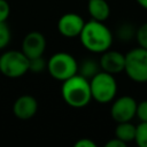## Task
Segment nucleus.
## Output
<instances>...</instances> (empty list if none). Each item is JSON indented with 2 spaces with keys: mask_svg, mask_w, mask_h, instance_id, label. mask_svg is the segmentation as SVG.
Returning <instances> with one entry per match:
<instances>
[{
  "mask_svg": "<svg viewBox=\"0 0 147 147\" xmlns=\"http://www.w3.org/2000/svg\"><path fill=\"white\" fill-rule=\"evenodd\" d=\"M78 38L85 49L95 54H101L109 49L114 40L113 33L105 22L95 20L85 22Z\"/></svg>",
  "mask_w": 147,
  "mask_h": 147,
  "instance_id": "obj_1",
  "label": "nucleus"
},
{
  "mask_svg": "<svg viewBox=\"0 0 147 147\" xmlns=\"http://www.w3.org/2000/svg\"><path fill=\"white\" fill-rule=\"evenodd\" d=\"M61 95L63 101L72 108H83L92 101L90 79L76 74L62 82Z\"/></svg>",
  "mask_w": 147,
  "mask_h": 147,
  "instance_id": "obj_2",
  "label": "nucleus"
},
{
  "mask_svg": "<svg viewBox=\"0 0 147 147\" xmlns=\"http://www.w3.org/2000/svg\"><path fill=\"white\" fill-rule=\"evenodd\" d=\"M92 100L98 103H110L117 94V82L115 75L100 70L90 79Z\"/></svg>",
  "mask_w": 147,
  "mask_h": 147,
  "instance_id": "obj_3",
  "label": "nucleus"
},
{
  "mask_svg": "<svg viewBox=\"0 0 147 147\" xmlns=\"http://www.w3.org/2000/svg\"><path fill=\"white\" fill-rule=\"evenodd\" d=\"M46 70L52 78L59 82H64L78 74V62L70 53L57 52L48 59Z\"/></svg>",
  "mask_w": 147,
  "mask_h": 147,
  "instance_id": "obj_4",
  "label": "nucleus"
},
{
  "mask_svg": "<svg viewBox=\"0 0 147 147\" xmlns=\"http://www.w3.org/2000/svg\"><path fill=\"white\" fill-rule=\"evenodd\" d=\"M29 71V57L16 49L6 51L0 55V72L7 78H20Z\"/></svg>",
  "mask_w": 147,
  "mask_h": 147,
  "instance_id": "obj_5",
  "label": "nucleus"
},
{
  "mask_svg": "<svg viewBox=\"0 0 147 147\" xmlns=\"http://www.w3.org/2000/svg\"><path fill=\"white\" fill-rule=\"evenodd\" d=\"M124 72L136 83H147V49L136 47L125 54Z\"/></svg>",
  "mask_w": 147,
  "mask_h": 147,
  "instance_id": "obj_6",
  "label": "nucleus"
},
{
  "mask_svg": "<svg viewBox=\"0 0 147 147\" xmlns=\"http://www.w3.org/2000/svg\"><path fill=\"white\" fill-rule=\"evenodd\" d=\"M137 101L130 95H123L111 101L110 116L116 122H129L136 117Z\"/></svg>",
  "mask_w": 147,
  "mask_h": 147,
  "instance_id": "obj_7",
  "label": "nucleus"
},
{
  "mask_svg": "<svg viewBox=\"0 0 147 147\" xmlns=\"http://www.w3.org/2000/svg\"><path fill=\"white\" fill-rule=\"evenodd\" d=\"M84 24L85 21L79 14L65 13L57 21V31L64 38H76L79 37Z\"/></svg>",
  "mask_w": 147,
  "mask_h": 147,
  "instance_id": "obj_8",
  "label": "nucleus"
},
{
  "mask_svg": "<svg viewBox=\"0 0 147 147\" xmlns=\"http://www.w3.org/2000/svg\"><path fill=\"white\" fill-rule=\"evenodd\" d=\"M46 38L39 31H31L26 33L22 40V52L29 59L42 56L46 51Z\"/></svg>",
  "mask_w": 147,
  "mask_h": 147,
  "instance_id": "obj_9",
  "label": "nucleus"
},
{
  "mask_svg": "<svg viewBox=\"0 0 147 147\" xmlns=\"http://www.w3.org/2000/svg\"><path fill=\"white\" fill-rule=\"evenodd\" d=\"M99 64L102 71H106L111 75L121 74L124 71L125 67V54L109 48L101 53Z\"/></svg>",
  "mask_w": 147,
  "mask_h": 147,
  "instance_id": "obj_10",
  "label": "nucleus"
},
{
  "mask_svg": "<svg viewBox=\"0 0 147 147\" xmlns=\"http://www.w3.org/2000/svg\"><path fill=\"white\" fill-rule=\"evenodd\" d=\"M38 111V101L33 95L23 94L18 96L13 105V114L21 121L31 119Z\"/></svg>",
  "mask_w": 147,
  "mask_h": 147,
  "instance_id": "obj_11",
  "label": "nucleus"
},
{
  "mask_svg": "<svg viewBox=\"0 0 147 147\" xmlns=\"http://www.w3.org/2000/svg\"><path fill=\"white\" fill-rule=\"evenodd\" d=\"M87 11L91 20L105 22L110 15V6L107 0H88Z\"/></svg>",
  "mask_w": 147,
  "mask_h": 147,
  "instance_id": "obj_12",
  "label": "nucleus"
},
{
  "mask_svg": "<svg viewBox=\"0 0 147 147\" xmlns=\"http://www.w3.org/2000/svg\"><path fill=\"white\" fill-rule=\"evenodd\" d=\"M136 129H137V125H134L131 121L119 122L115 127V137L121 139L125 144H129L131 141H134Z\"/></svg>",
  "mask_w": 147,
  "mask_h": 147,
  "instance_id": "obj_13",
  "label": "nucleus"
},
{
  "mask_svg": "<svg viewBox=\"0 0 147 147\" xmlns=\"http://www.w3.org/2000/svg\"><path fill=\"white\" fill-rule=\"evenodd\" d=\"M100 64L95 60L86 59L80 64H78V74L84 76L87 79H91L95 74L100 71Z\"/></svg>",
  "mask_w": 147,
  "mask_h": 147,
  "instance_id": "obj_14",
  "label": "nucleus"
},
{
  "mask_svg": "<svg viewBox=\"0 0 147 147\" xmlns=\"http://www.w3.org/2000/svg\"><path fill=\"white\" fill-rule=\"evenodd\" d=\"M134 141L139 147H147V122H140L137 125Z\"/></svg>",
  "mask_w": 147,
  "mask_h": 147,
  "instance_id": "obj_15",
  "label": "nucleus"
},
{
  "mask_svg": "<svg viewBox=\"0 0 147 147\" xmlns=\"http://www.w3.org/2000/svg\"><path fill=\"white\" fill-rule=\"evenodd\" d=\"M46 68H47V62L44 60L42 56L29 59V71L34 74H40L45 71Z\"/></svg>",
  "mask_w": 147,
  "mask_h": 147,
  "instance_id": "obj_16",
  "label": "nucleus"
},
{
  "mask_svg": "<svg viewBox=\"0 0 147 147\" xmlns=\"http://www.w3.org/2000/svg\"><path fill=\"white\" fill-rule=\"evenodd\" d=\"M11 39V32L6 22H0V51L5 49Z\"/></svg>",
  "mask_w": 147,
  "mask_h": 147,
  "instance_id": "obj_17",
  "label": "nucleus"
},
{
  "mask_svg": "<svg viewBox=\"0 0 147 147\" xmlns=\"http://www.w3.org/2000/svg\"><path fill=\"white\" fill-rule=\"evenodd\" d=\"M136 39L140 47L147 49V22L142 23L136 30Z\"/></svg>",
  "mask_w": 147,
  "mask_h": 147,
  "instance_id": "obj_18",
  "label": "nucleus"
},
{
  "mask_svg": "<svg viewBox=\"0 0 147 147\" xmlns=\"http://www.w3.org/2000/svg\"><path fill=\"white\" fill-rule=\"evenodd\" d=\"M133 34L136 36V32H134V30H132V26L130 24H123V25H121V28L117 31V36L122 40H130Z\"/></svg>",
  "mask_w": 147,
  "mask_h": 147,
  "instance_id": "obj_19",
  "label": "nucleus"
},
{
  "mask_svg": "<svg viewBox=\"0 0 147 147\" xmlns=\"http://www.w3.org/2000/svg\"><path fill=\"white\" fill-rule=\"evenodd\" d=\"M136 117L140 122H147V100H142L137 103Z\"/></svg>",
  "mask_w": 147,
  "mask_h": 147,
  "instance_id": "obj_20",
  "label": "nucleus"
},
{
  "mask_svg": "<svg viewBox=\"0 0 147 147\" xmlns=\"http://www.w3.org/2000/svg\"><path fill=\"white\" fill-rule=\"evenodd\" d=\"M10 15V5L7 0H0V22H6Z\"/></svg>",
  "mask_w": 147,
  "mask_h": 147,
  "instance_id": "obj_21",
  "label": "nucleus"
},
{
  "mask_svg": "<svg viewBox=\"0 0 147 147\" xmlns=\"http://www.w3.org/2000/svg\"><path fill=\"white\" fill-rule=\"evenodd\" d=\"M74 145L75 147H96V144L90 138H80Z\"/></svg>",
  "mask_w": 147,
  "mask_h": 147,
  "instance_id": "obj_22",
  "label": "nucleus"
},
{
  "mask_svg": "<svg viewBox=\"0 0 147 147\" xmlns=\"http://www.w3.org/2000/svg\"><path fill=\"white\" fill-rule=\"evenodd\" d=\"M105 146H106V147H125L126 144H125L124 141H122L121 139H118V138L115 137V138L108 140Z\"/></svg>",
  "mask_w": 147,
  "mask_h": 147,
  "instance_id": "obj_23",
  "label": "nucleus"
},
{
  "mask_svg": "<svg viewBox=\"0 0 147 147\" xmlns=\"http://www.w3.org/2000/svg\"><path fill=\"white\" fill-rule=\"evenodd\" d=\"M136 1H137V3H138L140 7H142L144 9L147 10V0H136Z\"/></svg>",
  "mask_w": 147,
  "mask_h": 147,
  "instance_id": "obj_24",
  "label": "nucleus"
}]
</instances>
